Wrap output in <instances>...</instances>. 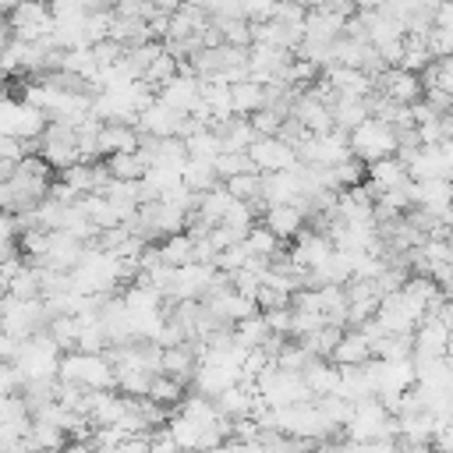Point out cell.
Returning a JSON list of instances; mask_svg holds the SVG:
<instances>
[{
	"label": "cell",
	"mask_w": 453,
	"mask_h": 453,
	"mask_svg": "<svg viewBox=\"0 0 453 453\" xmlns=\"http://www.w3.org/2000/svg\"><path fill=\"white\" fill-rule=\"evenodd\" d=\"M14 350H18V343L0 333V365H11V361H14Z\"/></svg>",
	"instance_id": "obj_48"
},
{
	"label": "cell",
	"mask_w": 453,
	"mask_h": 453,
	"mask_svg": "<svg viewBox=\"0 0 453 453\" xmlns=\"http://www.w3.org/2000/svg\"><path fill=\"white\" fill-rule=\"evenodd\" d=\"M60 184L71 188L78 198H81V195H92V191H96V170H92V163H74V166H67V170L60 173Z\"/></svg>",
	"instance_id": "obj_37"
},
{
	"label": "cell",
	"mask_w": 453,
	"mask_h": 453,
	"mask_svg": "<svg viewBox=\"0 0 453 453\" xmlns=\"http://www.w3.org/2000/svg\"><path fill=\"white\" fill-rule=\"evenodd\" d=\"M336 248H333V241L322 234V230H315V226H304L297 237H294V244H290V251H287V258L297 265V269H304V273H311V269H319L329 255H333Z\"/></svg>",
	"instance_id": "obj_7"
},
{
	"label": "cell",
	"mask_w": 453,
	"mask_h": 453,
	"mask_svg": "<svg viewBox=\"0 0 453 453\" xmlns=\"http://www.w3.org/2000/svg\"><path fill=\"white\" fill-rule=\"evenodd\" d=\"M287 117H290V113H283V110L262 106V110H258V113H251L248 120H251V127H255V134H258V138H276Z\"/></svg>",
	"instance_id": "obj_41"
},
{
	"label": "cell",
	"mask_w": 453,
	"mask_h": 453,
	"mask_svg": "<svg viewBox=\"0 0 453 453\" xmlns=\"http://www.w3.org/2000/svg\"><path fill=\"white\" fill-rule=\"evenodd\" d=\"M241 382V368L234 365H212V361H198L195 368V379H191V389L205 400H216L219 393H226L230 386Z\"/></svg>",
	"instance_id": "obj_10"
},
{
	"label": "cell",
	"mask_w": 453,
	"mask_h": 453,
	"mask_svg": "<svg viewBox=\"0 0 453 453\" xmlns=\"http://www.w3.org/2000/svg\"><path fill=\"white\" fill-rule=\"evenodd\" d=\"M375 92L386 96V99H393V103H400V106H414V103H421V96H425L421 78H418V74H407V71H400V67H389L382 78H375Z\"/></svg>",
	"instance_id": "obj_12"
},
{
	"label": "cell",
	"mask_w": 453,
	"mask_h": 453,
	"mask_svg": "<svg viewBox=\"0 0 453 453\" xmlns=\"http://www.w3.org/2000/svg\"><path fill=\"white\" fill-rule=\"evenodd\" d=\"M329 113H333V127L343 131V134H350L354 127H361L372 117L368 113V99H347V96H336V103L329 106Z\"/></svg>",
	"instance_id": "obj_26"
},
{
	"label": "cell",
	"mask_w": 453,
	"mask_h": 453,
	"mask_svg": "<svg viewBox=\"0 0 453 453\" xmlns=\"http://www.w3.org/2000/svg\"><path fill=\"white\" fill-rule=\"evenodd\" d=\"M35 156H39L50 170H57V173H64L67 166L81 163L78 142H74V127H71V124H60V120H50L46 131H42V138H39V152H35Z\"/></svg>",
	"instance_id": "obj_3"
},
{
	"label": "cell",
	"mask_w": 453,
	"mask_h": 453,
	"mask_svg": "<svg viewBox=\"0 0 453 453\" xmlns=\"http://www.w3.org/2000/svg\"><path fill=\"white\" fill-rule=\"evenodd\" d=\"M159 248V258L170 265V269H180V265H191L195 262V241L188 234H173V237H163Z\"/></svg>",
	"instance_id": "obj_31"
},
{
	"label": "cell",
	"mask_w": 453,
	"mask_h": 453,
	"mask_svg": "<svg viewBox=\"0 0 453 453\" xmlns=\"http://www.w3.org/2000/svg\"><path fill=\"white\" fill-rule=\"evenodd\" d=\"M432 449H439V453H453V421H442V425L435 428Z\"/></svg>",
	"instance_id": "obj_46"
},
{
	"label": "cell",
	"mask_w": 453,
	"mask_h": 453,
	"mask_svg": "<svg viewBox=\"0 0 453 453\" xmlns=\"http://www.w3.org/2000/svg\"><path fill=\"white\" fill-rule=\"evenodd\" d=\"M156 99L159 103H166L170 110H177V113H191L195 110V103H198V78H184V74H173L166 85H159L156 88Z\"/></svg>",
	"instance_id": "obj_17"
},
{
	"label": "cell",
	"mask_w": 453,
	"mask_h": 453,
	"mask_svg": "<svg viewBox=\"0 0 453 453\" xmlns=\"http://www.w3.org/2000/svg\"><path fill=\"white\" fill-rule=\"evenodd\" d=\"M411 343H414V354L411 357H446V347H449V329L439 322V319H421L418 322V329H414V336H411Z\"/></svg>",
	"instance_id": "obj_15"
},
{
	"label": "cell",
	"mask_w": 453,
	"mask_h": 453,
	"mask_svg": "<svg viewBox=\"0 0 453 453\" xmlns=\"http://www.w3.org/2000/svg\"><path fill=\"white\" fill-rule=\"evenodd\" d=\"M425 315L396 290V294H386L382 301H379V308H375V322L382 326V333L386 336H414V329H418V322H421Z\"/></svg>",
	"instance_id": "obj_4"
},
{
	"label": "cell",
	"mask_w": 453,
	"mask_h": 453,
	"mask_svg": "<svg viewBox=\"0 0 453 453\" xmlns=\"http://www.w3.org/2000/svg\"><path fill=\"white\" fill-rule=\"evenodd\" d=\"M180 124H184V113H177V110H170L166 103L152 99V103L138 113L134 131L145 134V138H177V134H180Z\"/></svg>",
	"instance_id": "obj_9"
},
{
	"label": "cell",
	"mask_w": 453,
	"mask_h": 453,
	"mask_svg": "<svg viewBox=\"0 0 453 453\" xmlns=\"http://www.w3.org/2000/svg\"><path fill=\"white\" fill-rule=\"evenodd\" d=\"M311 361H319V357H311V350H308L301 340H287V343L280 347V354H276V361H273V365H276V368H283V372H297V375H301Z\"/></svg>",
	"instance_id": "obj_35"
},
{
	"label": "cell",
	"mask_w": 453,
	"mask_h": 453,
	"mask_svg": "<svg viewBox=\"0 0 453 453\" xmlns=\"http://www.w3.org/2000/svg\"><path fill=\"white\" fill-rule=\"evenodd\" d=\"M11 39H14V35H11V25H7V18H0V53L11 46Z\"/></svg>",
	"instance_id": "obj_49"
},
{
	"label": "cell",
	"mask_w": 453,
	"mask_h": 453,
	"mask_svg": "<svg viewBox=\"0 0 453 453\" xmlns=\"http://www.w3.org/2000/svg\"><path fill=\"white\" fill-rule=\"evenodd\" d=\"M407 202H411V209L439 212V209L453 205V180H449V177H432V180H411V184H407Z\"/></svg>",
	"instance_id": "obj_11"
},
{
	"label": "cell",
	"mask_w": 453,
	"mask_h": 453,
	"mask_svg": "<svg viewBox=\"0 0 453 453\" xmlns=\"http://www.w3.org/2000/svg\"><path fill=\"white\" fill-rule=\"evenodd\" d=\"M304 223H308V219H304V212H301L297 205H273V209L262 212V226L273 230L283 244L294 241V237L304 230Z\"/></svg>",
	"instance_id": "obj_20"
},
{
	"label": "cell",
	"mask_w": 453,
	"mask_h": 453,
	"mask_svg": "<svg viewBox=\"0 0 453 453\" xmlns=\"http://www.w3.org/2000/svg\"><path fill=\"white\" fill-rule=\"evenodd\" d=\"M311 400H322V396H336L340 393V368L333 361H311L304 372H301Z\"/></svg>",
	"instance_id": "obj_25"
},
{
	"label": "cell",
	"mask_w": 453,
	"mask_h": 453,
	"mask_svg": "<svg viewBox=\"0 0 453 453\" xmlns=\"http://www.w3.org/2000/svg\"><path fill=\"white\" fill-rule=\"evenodd\" d=\"M290 117L308 131V134H329L333 131V113L322 99H315L311 92H297L294 106H290Z\"/></svg>",
	"instance_id": "obj_13"
},
{
	"label": "cell",
	"mask_w": 453,
	"mask_h": 453,
	"mask_svg": "<svg viewBox=\"0 0 453 453\" xmlns=\"http://www.w3.org/2000/svg\"><path fill=\"white\" fill-rule=\"evenodd\" d=\"M14 255H21L18 251V226H14V216L0 209V262H7Z\"/></svg>",
	"instance_id": "obj_44"
},
{
	"label": "cell",
	"mask_w": 453,
	"mask_h": 453,
	"mask_svg": "<svg viewBox=\"0 0 453 453\" xmlns=\"http://www.w3.org/2000/svg\"><path fill=\"white\" fill-rule=\"evenodd\" d=\"M21 375V382H35V379H57V365H60V350L57 343L50 340L46 329H39L35 336L21 340L18 350H14V361H11Z\"/></svg>",
	"instance_id": "obj_1"
},
{
	"label": "cell",
	"mask_w": 453,
	"mask_h": 453,
	"mask_svg": "<svg viewBox=\"0 0 453 453\" xmlns=\"http://www.w3.org/2000/svg\"><path fill=\"white\" fill-rule=\"evenodd\" d=\"M219 32H223V46H237V50H248L251 46V25L241 18V21H212Z\"/></svg>",
	"instance_id": "obj_43"
},
{
	"label": "cell",
	"mask_w": 453,
	"mask_h": 453,
	"mask_svg": "<svg viewBox=\"0 0 453 453\" xmlns=\"http://www.w3.org/2000/svg\"><path fill=\"white\" fill-rule=\"evenodd\" d=\"M25 156H28V145H25V142H18V138H0V159H4V163H14V166H18Z\"/></svg>",
	"instance_id": "obj_45"
},
{
	"label": "cell",
	"mask_w": 453,
	"mask_h": 453,
	"mask_svg": "<svg viewBox=\"0 0 453 453\" xmlns=\"http://www.w3.org/2000/svg\"><path fill=\"white\" fill-rule=\"evenodd\" d=\"M435 28L453 32V4H439L435 7Z\"/></svg>",
	"instance_id": "obj_47"
},
{
	"label": "cell",
	"mask_w": 453,
	"mask_h": 453,
	"mask_svg": "<svg viewBox=\"0 0 453 453\" xmlns=\"http://www.w3.org/2000/svg\"><path fill=\"white\" fill-rule=\"evenodd\" d=\"M248 258H251V255H248V248H244V241H241V244L219 251V255L212 258V269L223 273V276H234V273H241V269L248 265Z\"/></svg>",
	"instance_id": "obj_42"
},
{
	"label": "cell",
	"mask_w": 453,
	"mask_h": 453,
	"mask_svg": "<svg viewBox=\"0 0 453 453\" xmlns=\"http://www.w3.org/2000/svg\"><path fill=\"white\" fill-rule=\"evenodd\" d=\"M432 453H439V449H432Z\"/></svg>",
	"instance_id": "obj_53"
},
{
	"label": "cell",
	"mask_w": 453,
	"mask_h": 453,
	"mask_svg": "<svg viewBox=\"0 0 453 453\" xmlns=\"http://www.w3.org/2000/svg\"><path fill=\"white\" fill-rule=\"evenodd\" d=\"M212 170H216L219 184H223V180H230V177H237V173H258V170L251 166L248 152H219V156H216V163H212Z\"/></svg>",
	"instance_id": "obj_38"
},
{
	"label": "cell",
	"mask_w": 453,
	"mask_h": 453,
	"mask_svg": "<svg viewBox=\"0 0 453 453\" xmlns=\"http://www.w3.org/2000/svg\"><path fill=\"white\" fill-rule=\"evenodd\" d=\"M311 453H340V449H336V442H319V446H311Z\"/></svg>",
	"instance_id": "obj_50"
},
{
	"label": "cell",
	"mask_w": 453,
	"mask_h": 453,
	"mask_svg": "<svg viewBox=\"0 0 453 453\" xmlns=\"http://www.w3.org/2000/svg\"><path fill=\"white\" fill-rule=\"evenodd\" d=\"M4 99H11V96H7V85H4V78H0V103H4Z\"/></svg>",
	"instance_id": "obj_52"
},
{
	"label": "cell",
	"mask_w": 453,
	"mask_h": 453,
	"mask_svg": "<svg viewBox=\"0 0 453 453\" xmlns=\"http://www.w3.org/2000/svg\"><path fill=\"white\" fill-rule=\"evenodd\" d=\"M230 99H234V117H251L265 106V88L255 81H241V85H230Z\"/></svg>",
	"instance_id": "obj_30"
},
{
	"label": "cell",
	"mask_w": 453,
	"mask_h": 453,
	"mask_svg": "<svg viewBox=\"0 0 453 453\" xmlns=\"http://www.w3.org/2000/svg\"><path fill=\"white\" fill-rule=\"evenodd\" d=\"M106 170H110L113 180H142L149 163H145L142 152H117V156L106 159Z\"/></svg>",
	"instance_id": "obj_32"
},
{
	"label": "cell",
	"mask_w": 453,
	"mask_h": 453,
	"mask_svg": "<svg viewBox=\"0 0 453 453\" xmlns=\"http://www.w3.org/2000/svg\"><path fill=\"white\" fill-rule=\"evenodd\" d=\"M248 159L251 166L265 177V173H283V170H294L297 166V156H294V145H287L283 138H255L248 145Z\"/></svg>",
	"instance_id": "obj_6"
},
{
	"label": "cell",
	"mask_w": 453,
	"mask_h": 453,
	"mask_svg": "<svg viewBox=\"0 0 453 453\" xmlns=\"http://www.w3.org/2000/svg\"><path fill=\"white\" fill-rule=\"evenodd\" d=\"M4 294L18 297V301H39V273H35V265H21V273L7 283Z\"/></svg>",
	"instance_id": "obj_39"
},
{
	"label": "cell",
	"mask_w": 453,
	"mask_h": 453,
	"mask_svg": "<svg viewBox=\"0 0 453 453\" xmlns=\"http://www.w3.org/2000/svg\"><path fill=\"white\" fill-rule=\"evenodd\" d=\"M329 361L336 368H361V365L372 361V343L357 329H343V336H340V343H336V350H333Z\"/></svg>",
	"instance_id": "obj_23"
},
{
	"label": "cell",
	"mask_w": 453,
	"mask_h": 453,
	"mask_svg": "<svg viewBox=\"0 0 453 453\" xmlns=\"http://www.w3.org/2000/svg\"><path fill=\"white\" fill-rule=\"evenodd\" d=\"M230 202H234V198H230V195L223 191V184H219V188H212V191L198 195V202H195V212H191V216H195V219H202V223L212 230V226H219V223H223V216H226Z\"/></svg>",
	"instance_id": "obj_27"
},
{
	"label": "cell",
	"mask_w": 453,
	"mask_h": 453,
	"mask_svg": "<svg viewBox=\"0 0 453 453\" xmlns=\"http://www.w3.org/2000/svg\"><path fill=\"white\" fill-rule=\"evenodd\" d=\"M198 99L209 106L212 124H223L234 117V99H230V85L223 78H205L198 81Z\"/></svg>",
	"instance_id": "obj_24"
},
{
	"label": "cell",
	"mask_w": 453,
	"mask_h": 453,
	"mask_svg": "<svg viewBox=\"0 0 453 453\" xmlns=\"http://www.w3.org/2000/svg\"><path fill=\"white\" fill-rule=\"evenodd\" d=\"M212 134L219 138V152H248V145L258 138L248 117H230L223 124H212Z\"/></svg>",
	"instance_id": "obj_22"
},
{
	"label": "cell",
	"mask_w": 453,
	"mask_h": 453,
	"mask_svg": "<svg viewBox=\"0 0 453 453\" xmlns=\"http://www.w3.org/2000/svg\"><path fill=\"white\" fill-rule=\"evenodd\" d=\"M184 152H188V159L216 163V156H219V138L212 134V127H202V131H195L191 138H184Z\"/></svg>",
	"instance_id": "obj_33"
},
{
	"label": "cell",
	"mask_w": 453,
	"mask_h": 453,
	"mask_svg": "<svg viewBox=\"0 0 453 453\" xmlns=\"http://www.w3.org/2000/svg\"><path fill=\"white\" fill-rule=\"evenodd\" d=\"M230 333H234V343H237V347H244V350H255V347H262V343L269 340V329H265L262 311H258V315H251V319H244V322H237Z\"/></svg>",
	"instance_id": "obj_34"
},
{
	"label": "cell",
	"mask_w": 453,
	"mask_h": 453,
	"mask_svg": "<svg viewBox=\"0 0 453 453\" xmlns=\"http://www.w3.org/2000/svg\"><path fill=\"white\" fill-rule=\"evenodd\" d=\"M195 368H198V357H195L191 343H180V347H166V350H159V375H170V379H177L180 386H191Z\"/></svg>",
	"instance_id": "obj_18"
},
{
	"label": "cell",
	"mask_w": 453,
	"mask_h": 453,
	"mask_svg": "<svg viewBox=\"0 0 453 453\" xmlns=\"http://www.w3.org/2000/svg\"><path fill=\"white\" fill-rule=\"evenodd\" d=\"M152 403H159V407H177L180 400H184V386L177 382V379H170V375H156L152 382H149V393H145Z\"/></svg>",
	"instance_id": "obj_36"
},
{
	"label": "cell",
	"mask_w": 453,
	"mask_h": 453,
	"mask_svg": "<svg viewBox=\"0 0 453 453\" xmlns=\"http://www.w3.org/2000/svg\"><path fill=\"white\" fill-rule=\"evenodd\" d=\"M255 386H244V382H237V386H230L226 393H219L216 400H212V407H216V414L219 418H226V421H244V418H251V407H255Z\"/></svg>",
	"instance_id": "obj_19"
},
{
	"label": "cell",
	"mask_w": 453,
	"mask_h": 453,
	"mask_svg": "<svg viewBox=\"0 0 453 453\" xmlns=\"http://www.w3.org/2000/svg\"><path fill=\"white\" fill-rule=\"evenodd\" d=\"M7 25H11V35L18 42H39V39L53 35V14L42 4H18V7H11L7 11Z\"/></svg>",
	"instance_id": "obj_5"
},
{
	"label": "cell",
	"mask_w": 453,
	"mask_h": 453,
	"mask_svg": "<svg viewBox=\"0 0 453 453\" xmlns=\"http://www.w3.org/2000/svg\"><path fill=\"white\" fill-rule=\"evenodd\" d=\"M322 78L336 96H347V99H368L375 92V81L357 67H326Z\"/></svg>",
	"instance_id": "obj_14"
},
{
	"label": "cell",
	"mask_w": 453,
	"mask_h": 453,
	"mask_svg": "<svg viewBox=\"0 0 453 453\" xmlns=\"http://www.w3.org/2000/svg\"><path fill=\"white\" fill-rule=\"evenodd\" d=\"M442 131H446V138H453V110L442 117Z\"/></svg>",
	"instance_id": "obj_51"
},
{
	"label": "cell",
	"mask_w": 453,
	"mask_h": 453,
	"mask_svg": "<svg viewBox=\"0 0 453 453\" xmlns=\"http://www.w3.org/2000/svg\"><path fill=\"white\" fill-rule=\"evenodd\" d=\"M212 280H216L212 265H202V262L180 265V269H173V283H170L166 301H202L209 294Z\"/></svg>",
	"instance_id": "obj_8"
},
{
	"label": "cell",
	"mask_w": 453,
	"mask_h": 453,
	"mask_svg": "<svg viewBox=\"0 0 453 453\" xmlns=\"http://www.w3.org/2000/svg\"><path fill=\"white\" fill-rule=\"evenodd\" d=\"M414 354V343L411 336H382L375 347H372V357L375 361H403Z\"/></svg>",
	"instance_id": "obj_40"
},
{
	"label": "cell",
	"mask_w": 453,
	"mask_h": 453,
	"mask_svg": "<svg viewBox=\"0 0 453 453\" xmlns=\"http://www.w3.org/2000/svg\"><path fill=\"white\" fill-rule=\"evenodd\" d=\"M418 386V375H414V361L403 357V361H379V396L382 393H407Z\"/></svg>",
	"instance_id": "obj_21"
},
{
	"label": "cell",
	"mask_w": 453,
	"mask_h": 453,
	"mask_svg": "<svg viewBox=\"0 0 453 453\" xmlns=\"http://www.w3.org/2000/svg\"><path fill=\"white\" fill-rule=\"evenodd\" d=\"M180 184H184V191H191V195H205V191L219 188V177H216L212 163L188 159V163H184V170H180Z\"/></svg>",
	"instance_id": "obj_29"
},
{
	"label": "cell",
	"mask_w": 453,
	"mask_h": 453,
	"mask_svg": "<svg viewBox=\"0 0 453 453\" xmlns=\"http://www.w3.org/2000/svg\"><path fill=\"white\" fill-rule=\"evenodd\" d=\"M138 145H142V134L131 124H103L96 134V156H103V159H110L117 152H138Z\"/></svg>",
	"instance_id": "obj_16"
},
{
	"label": "cell",
	"mask_w": 453,
	"mask_h": 453,
	"mask_svg": "<svg viewBox=\"0 0 453 453\" xmlns=\"http://www.w3.org/2000/svg\"><path fill=\"white\" fill-rule=\"evenodd\" d=\"M60 453H64V449H60Z\"/></svg>",
	"instance_id": "obj_54"
},
{
	"label": "cell",
	"mask_w": 453,
	"mask_h": 453,
	"mask_svg": "<svg viewBox=\"0 0 453 453\" xmlns=\"http://www.w3.org/2000/svg\"><path fill=\"white\" fill-rule=\"evenodd\" d=\"M347 145H350V156L361 163V166H372L379 159H389L396 156V131L382 120H365L361 127H354L347 134Z\"/></svg>",
	"instance_id": "obj_2"
},
{
	"label": "cell",
	"mask_w": 453,
	"mask_h": 453,
	"mask_svg": "<svg viewBox=\"0 0 453 453\" xmlns=\"http://www.w3.org/2000/svg\"><path fill=\"white\" fill-rule=\"evenodd\" d=\"M244 248H248V255L251 258H262V262H273V258H280V251L287 248L273 230H265L262 223H255L248 234H244Z\"/></svg>",
	"instance_id": "obj_28"
}]
</instances>
